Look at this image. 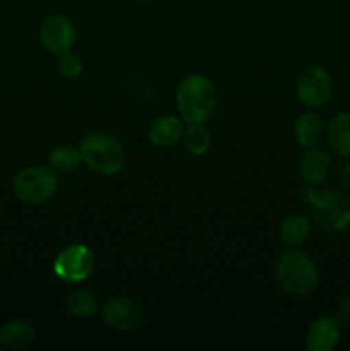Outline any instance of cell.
I'll return each instance as SVG.
<instances>
[{
    "label": "cell",
    "instance_id": "20",
    "mask_svg": "<svg viewBox=\"0 0 350 351\" xmlns=\"http://www.w3.org/2000/svg\"><path fill=\"white\" fill-rule=\"evenodd\" d=\"M57 69L58 74L65 79H75L82 74V60L78 57V55L67 53L58 55V62H57Z\"/></svg>",
    "mask_w": 350,
    "mask_h": 351
},
{
    "label": "cell",
    "instance_id": "11",
    "mask_svg": "<svg viewBox=\"0 0 350 351\" xmlns=\"http://www.w3.org/2000/svg\"><path fill=\"white\" fill-rule=\"evenodd\" d=\"M342 329L340 321L331 315H321L309 326L305 332V350L307 351H331L338 345Z\"/></svg>",
    "mask_w": 350,
    "mask_h": 351
},
{
    "label": "cell",
    "instance_id": "9",
    "mask_svg": "<svg viewBox=\"0 0 350 351\" xmlns=\"http://www.w3.org/2000/svg\"><path fill=\"white\" fill-rule=\"evenodd\" d=\"M100 312L103 322L113 331L130 332L143 324V311L132 298L126 295H113L106 298Z\"/></svg>",
    "mask_w": 350,
    "mask_h": 351
},
{
    "label": "cell",
    "instance_id": "15",
    "mask_svg": "<svg viewBox=\"0 0 350 351\" xmlns=\"http://www.w3.org/2000/svg\"><path fill=\"white\" fill-rule=\"evenodd\" d=\"M326 141L336 156L350 158V113L340 112L326 127Z\"/></svg>",
    "mask_w": 350,
    "mask_h": 351
},
{
    "label": "cell",
    "instance_id": "1",
    "mask_svg": "<svg viewBox=\"0 0 350 351\" xmlns=\"http://www.w3.org/2000/svg\"><path fill=\"white\" fill-rule=\"evenodd\" d=\"M299 197L309 208L312 221L325 233H342L350 226V199L335 189H316L304 185Z\"/></svg>",
    "mask_w": 350,
    "mask_h": 351
},
{
    "label": "cell",
    "instance_id": "17",
    "mask_svg": "<svg viewBox=\"0 0 350 351\" xmlns=\"http://www.w3.org/2000/svg\"><path fill=\"white\" fill-rule=\"evenodd\" d=\"M65 311L78 319L93 317L100 311L98 300L95 295L86 288H75L65 297Z\"/></svg>",
    "mask_w": 350,
    "mask_h": 351
},
{
    "label": "cell",
    "instance_id": "18",
    "mask_svg": "<svg viewBox=\"0 0 350 351\" xmlns=\"http://www.w3.org/2000/svg\"><path fill=\"white\" fill-rule=\"evenodd\" d=\"M81 160L79 147L72 144H58L48 154V167L57 173H71L78 168Z\"/></svg>",
    "mask_w": 350,
    "mask_h": 351
},
{
    "label": "cell",
    "instance_id": "6",
    "mask_svg": "<svg viewBox=\"0 0 350 351\" xmlns=\"http://www.w3.org/2000/svg\"><path fill=\"white\" fill-rule=\"evenodd\" d=\"M299 101L309 110L325 108L335 93V81L329 71L321 65H311L299 74L295 82Z\"/></svg>",
    "mask_w": 350,
    "mask_h": 351
},
{
    "label": "cell",
    "instance_id": "3",
    "mask_svg": "<svg viewBox=\"0 0 350 351\" xmlns=\"http://www.w3.org/2000/svg\"><path fill=\"white\" fill-rule=\"evenodd\" d=\"M275 280L285 293L292 297H305L318 288L319 271L307 254L292 249L280 254L275 263Z\"/></svg>",
    "mask_w": 350,
    "mask_h": 351
},
{
    "label": "cell",
    "instance_id": "10",
    "mask_svg": "<svg viewBox=\"0 0 350 351\" xmlns=\"http://www.w3.org/2000/svg\"><path fill=\"white\" fill-rule=\"evenodd\" d=\"M333 170L331 156L326 149L318 146L305 147L299 160V175L305 185L319 187L329 178Z\"/></svg>",
    "mask_w": 350,
    "mask_h": 351
},
{
    "label": "cell",
    "instance_id": "7",
    "mask_svg": "<svg viewBox=\"0 0 350 351\" xmlns=\"http://www.w3.org/2000/svg\"><path fill=\"white\" fill-rule=\"evenodd\" d=\"M51 269L55 278L64 283H81L88 280L95 269V252L84 243L69 245L57 254Z\"/></svg>",
    "mask_w": 350,
    "mask_h": 351
},
{
    "label": "cell",
    "instance_id": "19",
    "mask_svg": "<svg viewBox=\"0 0 350 351\" xmlns=\"http://www.w3.org/2000/svg\"><path fill=\"white\" fill-rule=\"evenodd\" d=\"M184 149L192 156H202L211 147V132L205 123H191L182 136Z\"/></svg>",
    "mask_w": 350,
    "mask_h": 351
},
{
    "label": "cell",
    "instance_id": "23",
    "mask_svg": "<svg viewBox=\"0 0 350 351\" xmlns=\"http://www.w3.org/2000/svg\"><path fill=\"white\" fill-rule=\"evenodd\" d=\"M134 2H139V3H150V2H154V0H134Z\"/></svg>",
    "mask_w": 350,
    "mask_h": 351
},
{
    "label": "cell",
    "instance_id": "22",
    "mask_svg": "<svg viewBox=\"0 0 350 351\" xmlns=\"http://www.w3.org/2000/svg\"><path fill=\"white\" fill-rule=\"evenodd\" d=\"M342 184L347 191H350V160L342 167Z\"/></svg>",
    "mask_w": 350,
    "mask_h": 351
},
{
    "label": "cell",
    "instance_id": "13",
    "mask_svg": "<svg viewBox=\"0 0 350 351\" xmlns=\"http://www.w3.org/2000/svg\"><path fill=\"white\" fill-rule=\"evenodd\" d=\"M36 339V329L26 319H10L0 326V346L19 351L31 346Z\"/></svg>",
    "mask_w": 350,
    "mask_h": 351
},
{
    "label": "cell",
    "instance_id": "2",
    "mask_svg": "<svg viewBox=\"0 0 350 351\" xmlns=\"http://www.w3.org/2000/svg\"><path fill=\"white\" fill-rule=\"evenodd\" d=\"M175 105L185 123H206L215 113L218 95L211 79L202 74H187L175 89Z\"/></svg>",
    "mask_w": 350,
    "mask_h": 351
},
{
    "label": "cell",
    "instance_id": "12",
    "mask_svg": "<svg viewBox=\"0 0 350 351\" xmlns=\"http://www.w3.org/2000/svg\"><path fill=\"white\" fill-rule=\"evenodd\" d=\"M184 130V123L180 119L174 115H163L151 122L148 137H150L153 146L161 147V149H170L175 144L180 143Z\"/></svg>",
    "mask_w": 350,
    "mask_h": 351
},
{
    "label": "cell",
    "instance_id": "16",
    "mask_svg": "<svg viewBox=\"0 0 350 351\" xmlns=\"http://www.w3.org/2000/svg\"><path fill=\"white\" fill-rule=\"evenodd\" d=\"M323 134H325V123H323L321 117H319L314 110H312V112L302 113V115L295 120L294 139L302 149L318 146Z\"/></svg>",
    "mask_w": 350,
    "mask_h": 351
},
{
    "label": "cell",
    "instance_id": "21",
    "mask_svg": "<svg viewBox=\"0 0 350 351\" xmlns=\"http://www.w3.org/2000/svg\"><path fill=\"white\" fill-rule=\"evenodd\" d=\"M338 319L340 322H350V295H343L338 302Z\"/></svg>",
    "mask_w": 350,
    "mask_h": 351
},
{
    "label": "cell",
    "instance_id": "5",
    "mask_svg": "<svg viewBox=\"0 0 350 351\" xmlns=\"http://www.w3.org/2000/svg\"><path fill=\"white\" fill-rule=\"evenodd\" d=\"M57 191V171L45 165H31L23 168L12 180V194L17 201L30 206H40L51 201Z\"/></svg>",
    "mask_w": 350,
    "mask_h": 351
},
{
    "label": "cell",
    "instance_id": "8",
    "mask_svg": "<svg viewBox=\"0 0 350 351\" xmlns=\"http://www.w3.org/2000/svg\"><path fill=\"white\" fill-rule=\"evenodd\" d=\"M41 47L51 55H64L74 48L78 29L74 21L65 14H50L40 26Z\"/></svg>",
    "mask_w": 350,
    "mask_h": 351
},
{
    "label": "cell",
    "instance_id": "14",
    "mask_svg": "<svg viewBox=\"0 0 350 351\" xmlns=\"http://www.w3.org/2000/svg\"><path fill=\"white\" fill-rule=\"evenodd\" d=\"M312 232L311 219L299 213H292V215L285 216L281 219L280 226H278V237L283 245L290 247V249H299L304 245L309 240Z\"/></svg>",
    "mask_w": 350,
    "mask_h": 351
},
{
    "label": "cell",
    "instance_id": "4",
    "mask_svg": "<svg viewBox=\"0 0 350 351\" xmlns=\"http://www.w3.org/2000/svg\"><path fill=\"white\" fill-rule=\"evenodd\" d=\"M81 160L93 171L105 177L120 173L126 165V149L112 134L105 130H89L79 143Z\"/></svg>",
    "mask_w": 350,
    "mask_h": 351
}]
</instances>
